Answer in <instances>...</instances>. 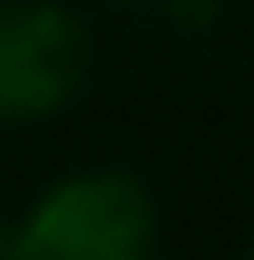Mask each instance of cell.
Listing matches in <instances>:
<instances>
[{
    "mask_svg": "<svg viewBox=\"0 0 254 260\" xmlns=\"http://www.w3.org/2000/svg\"><path fill=\"white\" fill-rule=\"evenodd\" d=\"M23 260H139L156 249V197L127 168L64 174L12 225Z\"/></svg>",
    "mask_w": 254,
    "mask_h": 260,
    "instance_id": "obj_1",
    "label": "cell"
},
{
    "mask_svg": "<svg viewBox=\"0 0 254 260\" xmlns=\"http://www.w3.org/2000/svg\"><path fill=\"white\" fill-rule=\"evenodd\" d=\"M93 70V35L58 0H0V127L69 110Z\"/></svg>",
    "mask_w": 254,
    "mask_h": 260,
    "instance_id": "obj_2",
    "label": "cell"
}]
</instances>
